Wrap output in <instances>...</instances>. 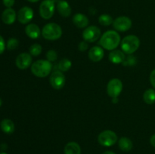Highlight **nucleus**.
<instances>
[{
    "label": "nucleus",
    "mask_w": 155,
    "mask_h": 154,
    "mask_svg": "<svg viewBox=\"0 0 155 154\" xmlns=\"http://www.w3.org/2000/svg\"><path fill=\"white\" fill-rule=\"evenodd\" d=\"M118 146L121 150L124 152H129L133 149V142L130 138L126 137H122L118 140Z\"/></svg>",
    "instance_id": "nucleus-21"
},
{
    "label": "nucleus",
    "mask_w": 155,
    "mask_h": 154,
    "mask_svg": "<svg viewBox=\"0 0 155 154\" xmlns=\"http://www.w3.org/2000/svg\"><path fill=\"white\" fill-rule=\"evenodd\" d=\"M27 1L30 2H36L39 1V0H27Z\"/></svg>",
    "instance_id": "nucleus-35"
},
{
    "label": "nucleus",
    "mask_w": 155,
    "mask_h": 154,
    "mask_svg": "<svg viewBox=\"0 0 155 154\" xmlns=\"http://www.w3.org/2000/svg\"><path fill=\"white\" fill-rule=\"evenodd\" d=\"M143 100L147 104H153L155 103V90L153 88H148L143 95Z\"/></svg>",
    "instance_id": "nucleus-22"
},
{
    "label": "nucleus",
    "mask_w": 155,
    "mask_h": 154,
    "mask_svg": "<svg viewBox=\"0 0 155 154\" xmlns=\"http://www.w3.org/2000/svg\"><path fill=\"white\" fill-rule=\"evenodd\" d=\"M49 82L53 88L55 90H60L64 86L66 79L61 71L55 70L51 73Z\"/></svg>",
    "instance_id": "nucleus-7"
},
{
    "label": "nucleus",
    "mask_w": 155,
    "mask_h": 154,
    "mask_svg": "<svg viewBox=\"0 0 155 154\" xmlns=\"http://www.w3.org/2000/svg\"><path fill=\"white\" fill-rule=\"evenodd\" d=\"M25 33L28 37L35 39H38L41 35V30L36 24H30L26 27Z\"/></svg>",
    "instance_id": "nucleus-17"
},
{
    "label": "nucleus",
    "mask_w": 155,
    "mask_h": 154,
    "mask_svg": "<svg viewBox=\"0 0 155 154\" xmlns=\"http://www.w3.org/2000/svg\"><path fill=\"white\" fill-rule=\"evenodd\" d=\"M33 18V11L31 8L25 7L21 8L18 13V20L21 24H26L30 23Z\"/></svg>",
    "instance_id": "nucleus-11"
},
{
    "label": "nucleus",
    "mask_w": 155,
    "mask_h": 154,
    "mask_svg": "<svg viewBox=\"0 0 155 154\" xmlns=\"http://www.w3.org/2000/svg\"><path fill=\"white\" fill-rule=\"evenodd\" d=\"M150 143H151V144L154 147H155V134H153L151 137V138H150Z\"/></svg>",
    "instance_id": "nucleus-33"
},
{
    "label": "nucleus",
    "mask_w": 155,
    "mask_h": 154,
    "mask_svg": "<svg viewBox=\"0 0 155 154\" xmlns=\"http://www.w3.org/2000/svg\"><path fill=\"white\" fill-rule=\"evenodd\" d=\"M73 23L78 28H86L89 24V19L86 15L78 13L73 17Z\"/></svg>",
    "instance_id": "nucleus-16"
},
{
    "label": "nucleus",
    "mask_w": 155,
    "mask_h": 154,
    "mask_svg": "<svg viewBox=\"0 0 155 154\" xmlns=\"http://www.w3.org/2000/svg\"><path fill=\"white\" fill-rule=\"evenodd\" d=\"M0 128L5 134H12L15 131V124L11 119H5L0 122Z\"/></svg>",
    "instance_id": "nucleus-20"
},
{
    "label": "nucleus",
    "mask_w": 155,
    "mask_h": 154,
    "mask_svg": "<svg viewBox=\"0 0 155 154\" xmlns=\"http://www.w3.org/2000/svg\"><path fill=\"white\" fill-rule=\"evenodd\" d=\"M150 82H151V84L153 88H155V69H153L150 74Z\"/></svg>",
    "instance_id": "nucleus-30"
},
{
    "label": "nucleus",
    "mask_w": 155,
    "mask_h": 154,
    "mask_svg": "<svg viewBox=\"0 0 155 154\" xmlns=\"http://www.w3.org/2000/svg\"><path fill=\"white\" fill-rule=\"evenodd\" d=\"M136 57L134 56H129L128 57L125 58V60L122 63L124 66H133V65L136 64Z\"/></svg>",
    "instance_id": "nucleus-28"
},
{
    "label": "nucleus",
    "mask_w": 155,
    "mask_h": 154,
    "mask_svg": "<svg viewBox=\"0 0 155 154\" xmlns=\"http://www.w3.org/2000/svg\"><path fill=\"white\" fill-rule=\"evenodd\" d=\"M16 12L12 8H6L2 14V20L3 23L8 24V25H11V24H14L15 20H16Z\"/></svg>",
    "instance_id": "nucleus-14"
},
{
    "label": "nucleus",
    "mask_w": 155,
    "mask_h": 154,
    "mask_svg": "<svg viewBox=\"0 0 155 154\" xmlns=\"http://www.w3.org/2000/svg\"><path fill=\"white\" fill-rule=\"evenodd\" d=\"M57 10L64 18H68L71 14V8L69 3L64 0H60L57 4Z\"/></svg>",
    "instance_id": "nucleus-15"
},
{
    "label": "nucleus",
    "mask_w": 155,
    "mask_h": 154,
    "mask_svg": "<svg viewBox=\"0 0 155 154\" xmlns=\"http://www.w3.org/2000/svg\"><path fill=\"white\" fill-rule=\"evenodd\" d=\"M71 66H72V63L68 58L61 59L58 63V69L61 72H67V71H68L71 69Z\"/></svg>",
    "instance_id": "nucleus-23"
},
{
    "label": "nucleus",
    "mask_w": 155,
    "mask_h": 154,
    "mask_svg": "<svg viewBox=\"0 0 155 154\" xmlns=\"http://www.w3.org/2000/svg\"><path fill=\"white\" fill-rule=\"evenodd\" d=\"M41 52H42V46L39 44H33L30 46V54L31 55L36 57V56H39Z\"/></svg>",
    "instance_id": "nucleus-25"
},
{
    "label": "nucleus",
    "mask_w": 155,
    "mask_h": 154,
    "mask_svg": "<svg viewBox=\"0 0 155 154\" xmlns=\"http://www.w3.org/2000/svg\"><path fill=\"white\" fill-rule=\"evenodd\" d=\"M64 154H81V148L77 142H69L64 146Z\"/></svg>",
    "instance_id": "nucleus-19"
},
{
    "label": "nucleus",
    "mask_w": 155,
    "mask_h": 154,
    "mask_svg": "<svg viewBox=\"0 0 155 154\" xmlns=\"http://www.w3.org/2000/svg\"><path fill=\"white\" fill-rule=\"evenodd\" d=\"M140 45V40L135 35H130L124 38L121 42V49L124 53L131 54L137 51Z\"/></svg>",
    "instance_id": "nucleus-3"
},
{
    "label": "nucleus",
    "mask_w": 155,
    "mask_h": 154,
    "mask_svg": "<svg viewBox=\"0 0 155 154\" xmlns=\"http://www.w3.org/2000/svg\"><path fill=\"white\" fill-rule=\"evenodd\" d=\"M109 60L111 63L118 64V63H123L125 60V54L123 51L120 50H113L109 54Z\"/></svg>",
    "instance_id": "nucleus-18"
},
{
    "label": "nucleus",
    "mask_w": 155,
    "mask_h": 154,
    "mask_svg": "<svg viewBox=\"0 0 155 154\" xmlns=\"http://www.w3.org/2000/svg\"><path fill=\"white\" fill-rule=\"evenodd\" d=\"M98 22H99L100 24H101L102 26H109L111 24H113V18L110 15L106 14H101V16L98 18Z\"/></svg>",
    "instance_id": "nucleus-24"
},
{
    "label": "nucleus",
    "mask_w": 155,
    "mask_h": 154,
    "mask_svg": "<svg viewBox=\"0 0 155 154\" xmlns=\"http://www.w3.org/2000/svg\"><path fill=\"white\" fill-rule=\"evenodd\" d=\"M31 63H32L31 54L27 52L20 54L17 57L16 60H15L16 66H18L20 69H27V68L31 65Z\"/></svg>",
    "instance_id": "nucleus-12"
},
{
    "label": "nucleus",
    "mask_w": 155,
    "mask_h": 154,
    "mask_svg": "<svg viewBox=\"0 0 155 154\" xmlns=\"http://www.w3.org/2000/svg\"><path fill=\"white\" fill-rule=\"evenodd\" d=\"M123 90V83L119 79H112L107 85V95L112 98H118Z\"/></svg>",
    "instance_id": "nucleus-8"
},
{
    "label": "nucleus",
    "mask_w": 155,
    "mask_h": 154,
    "mask_svg": "<svg viewBox=\"0 0 155 154\" xmlns=\"http://www.w3.org/2000/svg\"><path fill=\"white\" fill-rule=\"evenodd\" d=\"M0 154H7L6 152H0Z\"/></svg>",
    "instance_id": "nucleus-37"
},
{
    "label": "nucleus",
    "mask_w": 155,
    "mask_h": 154,
    "mask_svg": "<svg viewBox=\"0 0 155 154\" xmlns=\"http://www.w3.org/2000/svg\"><path fill=\"white\" fill-rule=\"evenodd\" d=\"M2 99L0 98V107L2 106Z\"/></svg>",
    "instance_id": "nucleus-36"
},
{
    "label": "nucleus",
    "mask_w": 155,
    "mask_h": 154,
    "mask_svg": "<svg viewBox=\"0 0 155 154\" xmlns=\"http://www.w3.org/2000/svg\"><path fill=\"white\" fill-rule=\"evenodd\" d=\"M102 154H116V153H114V152H112V151H105V152H103Z\"/></svg>",
    "instance_id": "nucleus-34"
},
{
    "label": "nucleus",
    "mask_w": 155,
    "mask_h": 154,
    "mask_svg": "<svg viewBox=\"0 0 155 154\" xmlns=\"http://www.w3.org/2000/svg\"><path fill=\"white\" fill-rule=\"evenodd\" d=\"M19 45V42L17 39L15 38H11L8 39L7 42V48L8 50H15Z\"/></svg>",
    "instance_id": "nucleus-26"
},
{
    "label": "nucleus",
    "mask_w": 155,
    "mask_h": 154,
    "mask_svg": "<svg viewBox=\"0 0 155 154\" xmlns=\"http://www.w3.org/2000/svg\"><path fill=\"white\" fill-rule=\"evenodd\" d=\"M42 35L47 40H57L62 35L61 27L55 23H49L44 26Z\"/></svg>",
    "instance_id": "nucleus-4"
},
{
    "label": "nucleus",
    "mask_w": 155,
    "mask_h": 154,
    "mask_svg": "<svg viewBox=\"0 0 155 154\" xmlns=\"http://www.w3.org/2000/svg\"><path fill=\"white\" fill-rule=\"evenodd\" d=\"M54 13V0H44L39 5V14L43 19H51Z\"/></svg>",
    "instance_id": "nucleus-6"
},
{
    "label": "nucleus",
    "mask_w": 155,
    "mask_h": 154,
    "mask_svg": "<svg viewBox=\"0 0 155 154\" xmlns=\"http://www.w3.org/2000/svg\"><path fill=\"white\" fill-rule=\"evenodd\" d=\"M45 57H46V59L48 61L53 62L55 61L58 59V54L54 50H49V51H48L46 52Z\"/></svg>",
    "instance_id": "nucleus-27"
},
{
    "label": "nucleus",
    "mask_w": 155,
    "mask_h": 154,
    "mask_svg": "<svg viewBox=\"0 0 155 154\" xmlns=\"http://www.w3.org/2000/svg\"><path fill=\"white\" fill-rule=\"evenodd\" d=\"M113 27L117 31L126 32L132 27V21L128 17H118L113 22Z\"/></svg>",
    "instance_id": "nucleus-10"
},
{
    "label": "nucleus",
    "mask_w": 155,
    "mask_h": 154,
    "mask_svg": "<svg viewBox=\"0 0 155 154\" xmlns=\"http://www.w3.org/2000/svg\"><path fill=\"white\" fill-rule=\"evenodd\" d=\"M5 49V43L4 39L0 36V54H2Z\"/></svg>",
    "instance_id": "nucleus-32"
},
{
    "label": "nucleus",
    "mask_w": 155,
    "mask_h": 154,
    "mask_svg": "<svg viewBox=\"0 0 155 154\" xmlns=\"http://www.w3.org/2000/svg\"><path fill=\"white\" fill-rule=\"evenodd\" d=\"M104 55V50L99 46H94L91 48L89 51V54H88L89 58L94 62H98L102 60Z\"/></svg>",
    "instance_id": "nucleus-13"
},
{
    "label": "nucleus",
    "mask_w": 155,
    "mask_h": 154,
    "mask_svg": "<svg viewBox=\"0 0 155 154\" xmlns=\"http://www.w3.org/2000/svg\"><path fill=\"white\" fill-rule=\"evenodd\" d=\"M2 2L4 5L8 8H12L14 5L15 0H2Z\"/></svg>",
    "instance_id": "nucleus-31"
},
{
    "label": "nucleus",
    "mask_w": 155,
    "mask_h": 154,
    "mask_svg": "<svg viewBox=\"0 0 155 154\" xmlns=\"http://www.w3.org/2000/svg\"><path fill=\"white\" fill-rule=\"evenodd\" d=\"M101 36V30L98 27L90 26L86 27L83 32V38L85 41L89 42H95Z\"/></svg>",
    "instance_id": "nucleus-9"
},
{
    "label": "nucleus",
    "mask_w": 155,
    "mask_h": 154,
    "mask_svg": "<svg viewBox=\"0 0 155 154\" xmlns=\"http://www.w3.org/2000/svg\"><path fill=\"white\" fill-rule=\"evenodd\" d=\"M88 47H89V45L86 42V41H82L80 44H79L78 48L80 51H85L87 50Z\"/></svg>",
    "instance_id": "nucleus-29"
},
{
    "label": "nucleus",
    "mask_w": 155,
    "mask_h": 154,
    "mask_svg": "<svg viewBox=\"0 0 155 154\" xmlns=\"http://www.w3.org/2000/svg\"><path fill=\"white\" fill-rule=\"evenodd\" d=\"M52 69V64L48 60H38L31 65V72L39 78L48 76Z\"/></svg>",
    "instance_id": "nucleus-2"
},
{
    "label": "nucleus",
    "mask_w": 155,
    "mask_h": 154,
    "mask_svg": "<svg viewBox=\"0 0 155 154\" xmlns=\"http://www.w3.org/2000/svg\"><path fill=\"white\" fill-rule=\"evenodd\" d=\"M120 43V36L114 30L105 32L101 37L99 44L104 49L113 51L117 48Z\"/></svg>",
    "instance_id": "nucleus-1"
},
{
    "label": "nucleus",
    "mask_w": 155,
    "mask_h": 154,
    "mask_svg": "<svg viewBox=\"0 0 155 154\" xmlns=\"http://www.w3.org/2000/svg\"><path fill=\"white\" fill-rule=\"evenodd\" d=\"M98 143L104 146H111L117 141V135L111 130H105L98 134Z\"/></svg>",
    "instance_id": "nucleus-5"
}]
</instances>
